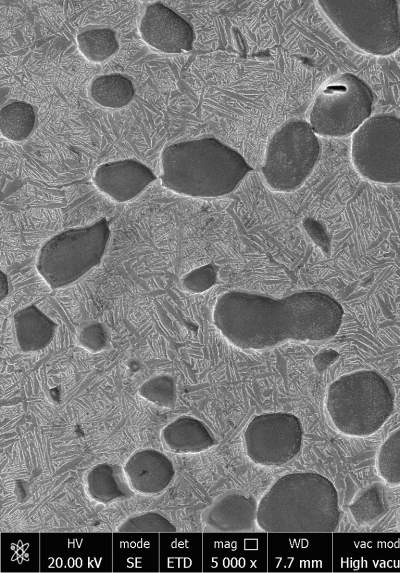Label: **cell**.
<instances>
[{
    "instance_id": "cell-1",
    "label": "cell",
    "mask_w": 400,
    "mask_h": 573,
    "mask_svg": "<svg viewBox=\"0 0 400 573\" xmlns=\"http://www.w3.org/2000/svg\"><path fill=\"white\" fill-rule=\"evenodd\" d=\"M343 309L330 295L300 291L283 298L229 291L216 301L213 321L243 350H263L288 341H323L336 335Z\"/></svg>"
},
{
    "instance_id": "cell-2",
    "label": "cell",
    "mask_w": 400,
    "mask_h": 573,
    "mask_svg": "<svg viewBox=\"0 0 400 573\" xmlns=\"http://www.w3.org/2000/svg\"><path fill=\"white\" fill-rule=\"evenodd\" d=\"M339 519L334 485L314 472L282 476L258 503V526L271 533H329Z\"/></svg>"
},
{
    "instance_id": "cell-3",
    "label": "cell",
    "mask_w": 400,
    "mask_h": 573,
    "mask_svg": "<svg viewBox=\"0 0 400 573\" xmlns=\"http://www.w3.org/2000/svg\"><path fill=\"white\" fill-rule=\"evenodd\" d=\"M251 167L214 138L178 142L162 152V183L182 195L219 197L232 192Z\"/></svg>"
},
{
    "instance_id": "cell-4",
    "label": "cell",
    "mask_w": 400,
    "mask_h": 573,
    "mask_svg": "<svg viewBox=\"0 0 400 573\" xmlns=\"http://www.w3.org/2000/svg\"><path fill=\"white\" fill-rule=\"evenodd\" d=\"M326 408L335 428L349 436L378 431L394 411V393L374 370L344 374L328 388Z\"/></svg>"
},
{
    "instance_id": "cell-5",
    "label": "cell",
    "mask_w": 400,
    "mask_h": 573,
    "mask_svg": "<svg viewBox=\"0 0 400 573\" xmlns=\"http://www.w3.org/2000/svg\"><path fill=\"white\" fill-rule=\"evenodd\" d=\"M319 5L340 32L363 51L383 56L400 48L396 1L323 0Z\"/></svg>"
},
{
    "instance_id": "cell-6",
    "label": "cell",
    "mask_w": 400,
    "mask_h": 573,
    "mask_svg": "<svg viewBox=\"0 0 400 573\" xmlns=\"http://www.w3.org/2000/svg\"><path fill=\"white\" fill-rule=\"evenodd\" d=\"M109 237L105 219L65 230L42 246L37 270L50 287H66L101 262Z\"/></svg>"
},
{
    "instance_id": "cell-7",
    "label": "cell",
    "mask_w": 400,
    "mask_h": 573,
    "mask_svg": "<svg viewBox=\"0 0 400 573\" xmlns=\"http://www.w3.org/2000/svg\"><path fill=\"white\" fill-rule=\"evenodd\" d=\"M320 144L310 124L292 120L271 137L262 165L266 183L276 191L299 188L313 171Z\"/></svg>"
},
{
    "instance_id": "cell-8",
    "label": "cell",
    "mask_w": 400,
    "mask_h": 573,
    "mask_svg": "<svg viewBox=\"0 0 400 573\" xmlns=\"http://www.w3.org/2000/svg\"><path fill=\"white\" fill-rule=\"evenodd\" d=\"M373 94L357 76L344 73L327 81L317 94L309 124L316 134L343 137L355 133L371 114Z\"/></svg>"
},
{
    "instance_id": "cell-9",
    "label": "cell",
    "mask_w": 400,
    "mask_h": 573,
    "mask_svg": "<svg viewBox=\"0 0 400 573\" xmlns=\"http://www.w3.org/2000/svg\"><path fill=\"white\" fill-rule=\"evenodd\" d=\"M351 155L364 178L400 183V118L376 115L367 119L353 135Z\"/></svg>"
},
{
    "instance_id": "cell-10",
    "label": "cell",
    "mask_w": 400,
    "mask_h": 573,
    "mask_svg": "<svg viewBox=\"0 0 400 573\" xmlns=\"http://www.w3.org/2000/svg\"><path fill=\"white\" fill-rule=\"evenodd\" d=\"M302 435L301 423L293 414L257 415L244 432L246 453L256 464L281 466L300 452Z\"/></svg>"
},
{
    "instance_id": "cell-11",
    "label": "cell",
    "mask_w": 400,
    "mask_h": 573,
    "mask_svg": "<svg viewBox=\"0 0 400 573\" xmlns=\"http://www.w3.org/2000/svg\"><path fill=\"white\" fill-rule=\"evenodd\" d=\"M47 569H99L112 558V538L107 534H47L41 550Z\"/></svg>"
},
{
    "instance_id": "cell-12",
    "label": "cell",
    "mask_w": 400,
    "mask_h": 573,
    "mask_svg": "<svg viewBox=\"0 0 400 573\" xmlns=\"http://www.w3.org/2000/svg\"><path fill=\"white\" fill-rule=\"evenodd\" d=\"M143 40L165 53H180L192 48L194 32L189 23L160 2L147 7L140 22Z\"/></svg>"
},
{
    "instance_id": "cell-13",
    "label": "cell",
    "mask_w": 400,
    "mask_h": 573,
    "mask_svg": "<svg viewBox=\"0 0 400 573\" xmlns=\"http://www.w3.org/2000/svg\"><path fill=\"white\" fill-rule=\"evenodd\" d=\"M155 179L154 173L146 165L133 159L102 164L94 174L97 188L118 202L133 199Z\"/></svg>"
},
{
    "instance_id": "cell-14",
    "label": "cell",
    "mask_w": 400,
    "mask_h": 573,
    "mask_svg": "<svg viewBox=\"0 0 400 573\" xmlns=\"http://www.w3.org/2000/svg\"><path fill=\"white\" fill-rule=\"evenodd\" d=\"M123 469L131 489L141 495L163 492L175 476L172 461L164 453L152 448L134 452L126 460Z\"/></svg>"
},
{
    "instance_id": "cell-15",
    "label": "cell",
    "mask_w": 400,
    "mask_h": 573,
    "mask_svg": "<svg viewBox=\"0 0 400 573\" xmlns=\"http://www.w3.org/2000/svg\"><path fill=\"white\" fill-rule=\"evenodd\" d=\"M258 503L252 496L227 494L202 513L205 530L218 533L249 532L257 527Z\"/></svg>"
},
{
    "instance_id": "cell-16",
    "label": "cell",
    "mask_w": 400,
    "mask_h": 573,
    "mask_svg": "<svg viewBox=\"0 0 400 573\" xmlns=\"http://www.w3.org/2000/svg\"><path fill=\"white\" fill-rule=\"evenodd\" d=\"M159 539L140 533H120L112 538V561L118 570H151L157 566Z\"/></svg>"
},
{
    "instance_id": "cell-17",
    "label": "cell",
    "mask_w": 400,
    "mask_h": 573,
    "mask_svg": "<svg viewBox=\"0 0 400 573\" xmlns=\"http://www.w3.org/2000/svg\"><path fill=\"white\" fill-rule=\"evenodd\" d=\"M164 447L177 454H196L215 445V438L208 427L199 419L179 416L161 432Z\"/></svg>"
},
{
    "instance_id": "cell-18",
    "label": "cell",
    "mask_w": 400,
    "mask_h": 573,
    "mask_svg": "<svg viewBox=\"0 0 400 573\" xmlns=\"http://www.w3.org/2000/svg\"><path fill=\"white\" fill-rule=\"evenodd\" d=\"M88 497L99 504H109L131 497V489L123 467L112 463H99L85 477Z\"/></svg>"
},
{
    "instance_id": "cell-19",
    "label": "cell",
    "mask_w": 400,
    "mask_h": 573,
    "mask_svg": "<svg viewBox=\"0 0 400 573\" xmlns=\"http://www.w3.org/2000/svg\"><path fill=\"white\" fill-rule=\"evenodd\" d=\"M15 335L23 352H37L53 340L57 325L35 305H29L14 315Z\"/></svg>"
},
{
    "instance_id": "cell-20",
    "label": "cell",
    "mask_w": 400,
    "mask_h": 573,
    "mask_svg": "<svg viewBox=\"0 0 400 573\" xmlns=\"http://www.w3.org/2000/svg\"><path fill=\"white\" fill-rule=\"evenodd\" d=\"M388 509L386 489L380 483H373L361 490L349 506L352 518L361 526L376 523L388 512Z\"/></svg>"
},
{
    "instance_id": "cell-21",
    "label": "cell",
    "mask_w": 400,
    "mask_h": 573,
    "mask_svg": "<svg viewBox=\"0 0 400 573\" xmlns=\"http://www.w3.org/2000/svg\"><path fill=\"white\" fill-rule=\"evenodd\" d=\"M90 94L101 106L121 108L133 99L134 87L131 80L123 75H101L92 81Z\"/></svg>"
},
{
    "instance_id": "cell-22",
    "label": "cell",
    "mask_w": 400,
    "mask_h": 573,
    "mask_svg": "<svg viewBox=\"0 0 400 573\" xmlns=\"http://www.w3.org/2000/svg\"><path fill=\"white\" fill-rule=\"evenodd\" d=\"M34 125L35 112L29 103L12 102L0 111L1 133L10 140L21 141L26 139L33 131Z\"/></svg>"
},
{
    "instance_id": "cell-23",
    "label": "cell",
    "mask_w": 400,
    "mask_h": 573,
    "mask_svg": "<svg viewBox=\"0 0 400 573\" xmlns=\"http://www.w3.org/2000/svg\"><path fill=\"white\" fill-rule=\"evenodd\" d=\"M77 43L82 54L93 62H102L119 49L116 33L109 28L83 31L77 36Z\"/></svg>"
},
{
    "instance_id": "cell-24",
    "label": "cell",
    "mask_w": 400,
    "mask_h": 573,
    "mask_svg": "<svg viewBox=\"0 0 400 573\" xmlns=\"http://www.w3.org/2000/svg\"><path fill=\"white\" fill-rule=\"evenodd\" d=\"M159 538V562L163 570H183L192 566L191 536L164 533Z\"/></svg>"
},
{
    "instance_id": "cell-25",
    "label": "cell",
    "mask_w": 400,
    "mask_h": 573,
    "mask_svg": "<svg viewBox=\"0 0 400 573\" xmlns=\"http://www.w3.org/2000/svg\"><path fill=\"white\" fill-rule=\"evenodd\" d=\"M376 464L379 476L386 483L400 485V427L380 446Z\"/></svg>"
},
{
    "instance_id": "cell-26",
    "label": "cell",
    "mask_w": 400,
    "mask_h": 573,
    "mask_svg": "<svg viewBox=\"0 0 400 573\" xmlns=\"http://www.w3.org/2000/svg\"><path fill=\"white\" fill-rule=\"evenodd\" d=\"M139 395L156 406L172 408L177 400L176 382L167 374L154 375L140 386Z\"/></svg>"
},
{
    "instance_id": "cell-27",
    "label": "cell",
    "mask_w": 400,
    "mask_h": 573,
    "mask_svg": "<svg viewBox=\"0 0 400 573\" xmlns=\"http://www.w3.org/2000/svg\"><path fill=\"white\" fill-rule=\"evenodd\" d=\"M175 526L162 514L143 512L126 518L117 527V533H175Z\"/></svg>"
},
{
    "instance_id": "cell-28",
    "label": "cell",
    "mask_w": 400,
    "mask_h": 573,
    "mask_svg": "<svg viewBox=\"0 0 400 573\" xmlns=\"http://www.w3.org/2000/svg\"><path fill=\"white\" fill-rule=\"evenodd\" d=\"M77 342L83 349L91 353H98L107 347L109 333L103 324L91 322L80 329Z\"/></svg>"
},
{
    "instance_id": "cell-29",
    "label": "cell",
    "mask_w": 400,
    "mask_h": 573,
    "mask_svg": "<svg viewBox=\"0 0 400 573\" xmlns=\"http://www.w3.org/2000/svg\"><path fill=\"white\" fill-rule=\"evenodd\" d=\"M216 280V270L205 265L188 272L182 278V286L190 293H200L209 289Z\"/></svg>"
},
{
    "instance_id": "cell-30",
    "label": "cell",
    "mask_w": 400,
    "mask_h": 573,
    "mask_svg": "<svg viewBox=\"0 0 400 573\" xmlns=\"http://www.w3.org/2000/svg\"><path fill=\"white\" fill-rule=\"evenodd\" d=\"M9 291V287H8V280L6 275L1 272L0 275V298L1 300L4 299V297L8 294Z\"/></svg>"
}]
</instances>
